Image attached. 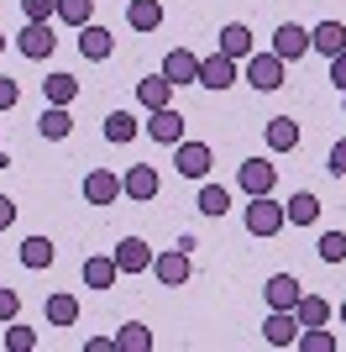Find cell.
Wrapping results in <instances>:
<instances>
[{
  "label": "cell",
  "instance_id": "6da1fadb",
  "mask_svg": "<svg viewBox=\"0 0 346 352\" xmlns=\"http://www.w3.org/2000/svg\"><path fill=\"white\" fill-rule=\"evenodd\" d=\"M288 226V216H284V206H278L273 195H252L246 200V232L252 236H278Z\"/></svg>",
  "mask_w": 346,
  "mask_h": 352
},
{
  "label": "cell",
  "instance_id": "7a4b0ae2",
  "mask_svg": "<svg viewBox=\"0 0 346 352\" xmlns=\"http://www.w3.org/2000/svg\"><path fill=\"white\" fill-rule=\"evenodd\" d=\"M53 47H58V37H53V21H27V27L16 32V53H21V58H32V63L53 58Z\"/></svg>",
  "mask_w": 346,
  "mask_h": 352
},
{
  "label": "cell",
  "instance_id": "3957f363",
  "mask_svg": "<svg viewBox=\"0 0 346 352\" xmlns=\"http://www.w3.org/2000/svg\"><path fill=\"white\" fill-rule=\"evenodd\" d=\"M246 85H252V89H262V95L284 89V58H278L273 47H268V53H252V58H246Z\"/></svg>",
  "mask_w": 346,
  "mask_h": 352
},
{
  "label": "cell",
  "instance_id": "277c9868",
  "mask_svg": "<svg viewBox=\"0 0 346 352\" xmlns=\"http://www.w3.org/2000/svg\"><path fill=\"white\" fill-rule=\"evenodd\" d=\"M216 53H226V58H252L257 53V37H252V27H242V21H226L220 27V37H216Z\"/></svg>",
  "mask_w": 346,
  "mask_h": 352
},
{
  "label": "cell",
  "instance_id": "5b68a950",
  "mask_svg": "<svg viewBox=\"0 0 346 352\" xmlns=\"http://www.w3.org/2000/svg\"><path fill=\"white\" fill-rule=\"evenodd\" d=\"M147 137L163 147H178L184 142V116L173 111V105H163V111H147Z\"/></svg>",
  "mask_w": 346,
  "mask_h": 352
},
{
  "label": "cell",
  "instance_id": "8992f818",
  "mask_svg": "<svg viewBox=\"0 0 346 352\" xmlns=\"http://www.w3.org/2000/svg\"><path fill=\"white\" fill-rule=\"evenodd\" d=\"M236 184L246 190V200H252V195H273L278 168H273L268 158H246V163H242V174H236Z\"/></svg>",
  "mask_w": 346,
  "mask_h": 352
},
{
  "label": "cell",
  "instance_id": "52a82bcc",
  "mask_svg": "<svg viewBox=\"0 0 346 352\" xmlns=\"http://www.w3.org/2000/svg\"><path fill=\"white\" fill-rule=\"evenodd\" d=\"M273 53L284 63H299L304 53H310V27H299V21H284V27L273 32Z\"/></svg>",
  "mask_w": 346,
  "mask_h": 352
},
{
  "label": "cell",
  "instance_id": "ba28073f",
  "mask_svg": "<svg viewBox=\"0 0 346 352\" xmlns=\"http://www.w3.org/2000/svg\"><path fill=\"white\" fill-rule=\"evenodd\" d=\"M152 274H158L163 289H184L189 284V248H173L163 258H152Z\"/></svg>",
  "mask_w": 346,
  "mask_h": 352
},
{
  "label": "cell",
  "instance_id": "9c48e42d",
  "mask_svg": "<svg viewBox=\"0 0 346 352\" xmlns=\"http://www.w3.org/2000/svg\"><path fill=\"white\" fill-rule=\"evenodd\" d=\"M84 200H89V206H115V200H121V174H111V168H89V174H84Z\"/></svg>",
  "mask_w": 346,
  "mask_h": 352
},
{
  "label": "cell",
  "instance_id": "30bf717a",
  "mask_svg": "<svg viewBox=\"0 0 346 352\" xmlns=\"http://www.w3.org/2000/svg\"><path fill=\"white\" fill-rule=\"evenodd\" d=\"M299 294H304V284L294 279V274H273V279L262 284V300H268V310H294V305H299Z\"/></svg>",
  "mask_w": 346,
  "mask_h": 352
},
{
  "label": "cell",
  "instance_id": "8fae6325",
  "mask_svg": "<svg viewBox=\"0 0 346 352\" xmlns=\"http://www.w3.org/2000/svg\"><path fill=\"white\" fill-rule=\"evenodd\" d=\"M262 342H268V347H294V342H299V316H294V310H273V316L262 321Z\"/></svg>",
  "mask_w": 346,
  "mask_h": 352
},
{
  "label": "cell",
  "instance_id": "7c38bea8",
  "mask_svg": "<svg viewBox=\"0 0 346 352\" xmlns=\"http://www.w3.org/2000/svg\"><path fill=\"white\" fill-rule=\"evenodd\" d=\"M200 85L205 89H231L236 85V58H226V53H210V58H200Z\"/></svg>",
  "mask_w": 346,
  "mask_h": 352
},
{
  "label": "cell",
  "instance_id": "4fadbf2b",
  "mask_svg": "<svg viewBox=\"0 0 346 352\" xmlns=\"http://www.w3.org/2000/svg\"><path fill=\"white\" fill-rule=\"evenodd\" d=\"M121 195H131V200H152V195H158V168H152V163H131L126 174H121Z\"/></svg>",
  "mask_w": 346,
  "mask_h": 352
},
{
  "label": "cell",
  "instance_id": "5bb4252c",
  "mask_svg": "<svg viewBox=\"0 0 346 352\" xmlns=\"http://www.w3.org/2000/svg\"><path fill=\"white\" fill-rule=\"evenodd\" d=\"M173 163H178V174H184V179H205V174H210V147H205V142H178V147H173Z\"/></svg>",
  "mask_w": 346,
  "mask_h": 352
},
{
  "label": "cell",
  "instance_id": "9a60e30c",
  "mask_svg": "<svg viewBox=\"0 0 346 352\" xmlns=\"http://www.w3.org/2000/svg\"><path fill=\"white\" fill-rule=\"evenodd\" d=\"M262 142H268V153H294V147H299V121L294 116H273L268 126H262Z\"/></svg>",
  "mask_w": 346,
  "mask_h": 352
},
{
  "label": "cell",
  "instance_id": "2e32d148",
  "mask_svg": "<svg viewBox=\"0 0 346 352\" xmlns=\"http://www.w3.org/2000/svg\"><path fill=\"white\" fill-rule=\"evenodd\" d=\"M163 79H173V85H200V58H194L189 47H173L168 58H163Z\"/></svg>",
  "mask_w": 346,
  "mask_h": 352
},
{
  "label": "cell",
  "instance_id": "e0dca14e",
  "mask_svg": "<svg viewBox=\"0 0 346 352\" xmlns=\"http://www.w3.org/2000/svg\"><path fill=\"white\" fill-rule=\"evenodd\" d=\"M115 268H121V274H147V268H152V248H147L142 236H126V242L115 248Z\"/></svg>",
  "mask_w": 346,
  "mask_h": 352
},
{
  "label": "cell",
  "instance_id": "ac0fdd59",
  "mask_svg": "<svg viewBox=\"0 0 346 352\" xmlns=\"http://www.w3.org/2000/svg\"><path fill=\"white\" fill-rule=\"evenodd\" d=\"M79 53H84L89 63H105L115 53V37L105 27H95V21H89V27H79Z\"/></svg>",
  "mask_w": 346,
  "mask_h": 352
},
{
  "label": "cell",
  "instance_id": "d6986e66",
  "mask_svg": "<svg viewBox=\"0 0 346 352\" xmlns=\"http://www.w3.org/2000/svg\"><path fill=\"white\" fill-rule=\"evenodd\" d=\"M310 47L325 53V58L346 53V27H341V21H320V27H310Z\"/></svg>",
  "mask_w": 346,
  "mask_h": 352
},
{
  "label": "cell",
  "instance_id": "ffe728a7",
  "mask_svg": "<svg viewBox=\"0 0 346 352\" xmlns=\"http://www.w3.org/2000/svg\"><path fill=\"white\" fill-rule=\"evenodd\" d=\"M137 105H142V111H163V105H173V79H163V74L142 79V85H137Z\"/></svg>",
  "mask_w": 346,
  "mask_h": 352
},
{
  "label": "cell",
  "instance_id": "44dd1931",
  "mask_svg": "<svg viewBox=\"0 0 346 352\" xmlns=\"http://www.w3.org/2000/svg\"><path fill=\"white\" fill-rule=\"evenodd\" d=\"M284 216H288V226H315V221H320V200L310 190H299V195H288V200H284Z\"/></svg>",
  "mask_w": 346,
  "mask_h": 352
},
{
  "label": "cell",
  "instance_id": "7402d4cb",
  "mask_svg": "<svg viewBox=\"0 0 346 352\" xmlns=\"http://www.w3.org/2000/svg\"><path fill=\"white\" fill-rule=\"evenodd\" d=\"M126 21L137 32H158L163 27V0H126Z\"/></svg>",
  "mask_w": 346,
  "mask_h": 352
},
{
  "label": "cell",
  "instance_id": "603a6c76",
  "mask_svg": "<svg viewBox=\"0 0 346 352\" xmlns=\"http://www.w3.org/2000/svg\"><path fill=\"white\" fill-rule=\"evenodd\" d=\"M37 132L47 137V142H63V137L73 132V116H69V105H47L43 121H37Z\"/></svg>",
  "mask_w": 346,
  "mask_h": 352
},
{
  "label": "cell",
  "instance_id": "cb8c5ba5",
  "mask_svg": "<svg viewBox=\"0 0 346 352\" xmlns=\"http://www.w3.org/2000/svg\"><path fill=\"white\" fill-rule=\"evenodd\" d=\"M43 95H47V105H73L79 100V79H73V74H47Z\"/></svg>",
  "mask_w": 346,
  "mask_h": 352
},
{
  "label": "cell",
  "instance_id": "d4e9b609",
  "mask_svg": "<svg viewBox=\"0 0 346 352\" xmlns=\"http://www.w3.org/2000/svg\"><path fill=\"white\" fill-rule=\"evenodd\" d=\"M294 316H299V326H325L331 321V300H325V294H299Z\"/></svg>",
  "mask_w": 346,
  "mask_h": 352
},
{
  "label": "cell",
  "instance_id": "484cf974",
  "mask_svg": "<svg viewBox=\"0 0 346 352\" xmlns=\"http://www.w3.org/2000/svg\"><path fill=\"white\" fill-rule=\"evenodd\" d=\"M115 279H121L115 258H84V284H89V289H111Z\"/></svg>",
  "mask_w": 346,
  "mask_h": 352
},
{
  "label": "cell",
  "instance_id": "4316f807",
  "mask_svg": "<svg viewBox=\"0 0 346 352\" xmlns=\"http://www.w3.org/2000/svg\"><path fill=\"white\" fill-rule=\"evenodd\" d=\"M115 352H152V331L142 321H126L115 331Z\"/></svg>",
  "mask_w": 346,
  "mask_h": 352
},
{
  "label": "cell",
  "instance_id": "83f0119b",
  "mask_svg": "<svg viewBox=\"0 0 346 352\" xmlns=\"http://www.w3.org/2000/svg\"><path fill=\"white\" fill-rule=\"evenodd\" d=\"M131 137H137V121H131V111H111V116H105V142H111V147H126Z\"/></svg>",
  "mask_w": 346,
  "mask_h": 352
},
{
  "label": "cell",
  "instance_id": "f1b7e54d",
  "mask_svg": "<svg viewBox=\"0 0 346 352\" xmlns=\"http://www.w3.org/2000/svg\"><path fill=\"white\" fill-rule=\"evenodd\" d=\"M194 206H200V216H210V221H220L231 210V195H226V184H205L200 190V200H194Z\"/></svg>",
  "mask_w": 346,
  "mask_h": 352
},
{
  "label": "cell",
  "instance_id": "f546056e",
  "mask_svg": "<svg viewBox=\"0 0 346 352\" xmlns=\"http://www.w3.org/2000/svg\"><path fill=\"white\" fill-rule=\"evenodd\" d=\"M21 268H53V242L47 236H27L21 242Z\"/></svg>",
  "mask_w": 346,
  "mask_h": 352
},
{
  "label": "cell",
  "instance_id": "4dcf8cb0",
  "mask_svg": "<svg viewBox=\"0 0 346 352\" xmlns=\"http://www.w3.org/2000/svg\"><path fill=\"white\" fill-rule=\"evenodd\" d=\"M47 321L53 326H73L79 321V300H73V294H47Z\"/></svg>",
  "mask_w": 346,
  "mask_h": 352
},
{
  "label": "cell",
  "instance_id": "1f68e13d",
  "mask_svg": "<svg viewBox=\"0 0 346 352\" xmlns=\"http://www.w3.org/2000/svg\"><path fill=\"white\" fill-rule=\"evenodd\" d=\"M95 16V0H58V21L63 27H89Z\"/></svg>",
  "mask_w": 346,
  "mask_h": 352
},
{
  "label": "cell",
  "instance_id": "d6a6232c",
  "mask_svg": "<svg viewBox=\"0 0 346 352\" xmlns=\"http://www.w3.org/2000/svg\"><path fill=\"white\" fill-rule=\"evenodd\" d=\"M299 352H336V337L325 326H299Z\"/></svg>",
  "mask_w": 346,
  "mask_h": 352
},
{
  "label": "cell",
  "instance_id": "836d02e7",
  "mask_svg": "<svg viewBox=\"0 0 346 352\" xmlns=\"http://www.w3.org/2000/svg\"><path fill=\"white\" fill-rule=\"evenodd\" d=\"M5 347H11V352H32V347H37V331L21 326V321H11V326H5Z\"/></svg>",
  "mask_w": 346,
  "mask_h": 352
},
{
  "label": "cell",
  "instance_id": "e575fe53",
  "mask_svg": "<svg viewBox=\"0 0 346 352\" xmlns=\"http://www.w3.org/2000/svg\"><path fill=\"white\" fill-rule=\"evenodd\" d=\"M320 258H325V263H346V232H325L320 236Z\"/></svg>",
  "mask_w": 346,
  "mask_h": 352
},
{
  "label": "cell",
  "instance_id": "d590c367",
  "mask_svg": "<svg viewBox=\"0 0 346 352\" xmlns=\"http://www.w3.org/2000/svg\"><path fill=\"white\" fill-rule=\"evenodd\" d=\"M21 16H27V21H53L58 0H21Z\"/></svg>",
  "mask_w": 346,
  "mask_h": 352
},
{
  "label": "cell",
  "instance_id": "8d00e7d4",
  "mask_svg": "<svg viewBox=\"0 0 346 352\" xmlns=\"http://www.w3.org/2000/svg\"><path fill=\"white\" fill-rule=\"evenodd\" d=\"M16 100H21V85L11 74H0V111H16Z\"/></svg>",
  "mask_w": 346,
  "mask_h": 352
},
{
  "label": "cell",
  "instance_id": "74e56055",
  "mask_svg": "<svg viewBox=\"0 0 346 352\" xmlns=\"http://www.w3.org/2000/svg\"><path fill=\"white\" fill-rule=\"evenodd\" d=\"M16 310H21V294H16V289H0V326H11Z\"/></svg>",
  "mask_w": 346,
  "mask_h": 352
},
{
  "label": "cell",
  "instance_id": "f35d334b",
  "mask_svg": "<svg viewBox=\"0 0 346 352\" xmlns=\"http://www.w3.org/2000/svg\"><path fill=\"white\" fill-rule=\"evenodd\" d=\"M331 174H336V179H346V137L331 147Z\"/></svg>",
  "mask_w": 346,
  "mask_h": 352
},
{
  "label": "cell",
  "instance_id": "ab89813d",
  "mask_svg": "<svg viewBox=\"0 0 346 352\" xmlns=\"http://www.w3.org/2000/svg\"><path fill=\"white\" fill-rule=\"evenodd\" d=\"M331 85L346 95V53H336V58H331Z\"/></svg>",
  "mask_w": 346,
  "mask_h": 352
},
{
  "label": "cell",
  "instance_id": "60d3db41",
  "mask_svg": "<svg viewBox=\"0 0 346 352\" xmlns=\"http://www.w3.org/2000/svg\"><path fill=\"white\" fill-rule=\"evenodd\" d=\"M11 221H16V200H11V195H0V232H5Z\"/></svg>",
  "mask_w": 346,
  "mask_h": 352
},
{
  "label": "cell",
  "instance_id": "b9f144b4",
  "mask_svg": "<svg viewBox=\"0 0 346 352\" xmlns=\"http://www.w3.org/2000/svg\"><path fill=\"white\" fill-rule=\"evenodd\" d=\"M111 347H115V337H89L84 342V352H111Z\"/></svg>",
  "mask_w": 346,
  "mask_h": 352
},
{
  "label": "cell",
  "instance_id": "7bdbcfd3",
  "mask_svg": "<svg viewBox=\"0 0 346 352\" xmlns=\"http://www.w3.org/2000/svg\"><path fill=\"white\" fill-rule=\"evenodd\" d=\"M0 53H5V32H0Z\"/></svg>",
  "mask_w": 346,
  "mask_h": 352
},
{
  "label": "cell",
  "instance_id": "ee69618b",
  "mask_svg": "<svg viewBox=\"0 0 346 352\" xmlns=\"http://www.w3.org/2000/svg\"><path fill=\"white\" fill-rule=\"evenodd\" d=\"M341 321H346V300H341Z\"/></svg>",
  "mask_w": 346,
  "mask_h": 352
}]
</instances>
